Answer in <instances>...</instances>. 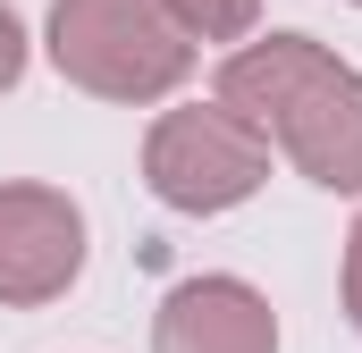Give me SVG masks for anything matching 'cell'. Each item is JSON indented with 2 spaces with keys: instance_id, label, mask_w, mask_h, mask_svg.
<instances>
[{
  "instance_id": "7",
  "label": "cell",
  "mask_w": 362,
  "mask_h": 353,
  "mask_svg": "<svg viewBox=\"0 0 362 353\" xmlns=\"http://www.w3.org/2000/svg\"><path fill=\"white\" fill-rule=\"evenodd\" d=\"M17 76H25V25H17V17L0 8V92L17 85Z\"/></svg>"
},
{
  "instance_id": "8",
  "label": "cell",
  "mask_w": 362,
  "mask_h": 353,
  "mask_svg": "<svg viewBox=\"0 0 362 353\" xmlns=\"http://www.w3.org/2000/svg\"><path fill=\"white\" fill-rule=\"evenodd\" d=\"M346 320L362 328V219H354V236H346Z\"/></svg>"
},
{
  "instance_id": "1",
  "label": "cell",
  "mask_w": 362,
  "mask_h": 353,
  "mask_svg": "<svg viewBox=\"0 0 362 353\" xmlns=\"http://www.w3.org/2000/svg\"><path fill=\"white\" fill-rule=\"evenodd\" d=\"M219 101L253 118L295 169L329 193H362V68L312 34H245L219 59Z\"/></svg>"
},
{
  "instance_id": "6",
  "label": "cell",
  "mask_w": 362,
  "mask_h": 353,
  "mask_svg": "<svg viewBox=\"0 0 362 353\" xmlns=\"http://www.w3.org/2000/svg\"><path fill=\"white\" fill-rule=\"evenodd\" d=\"M169 17L185 25V42H245L262 25V0H169Z\"/></svg>"
},
{
  "instance_id": "3",
  "label": "cell",
  "mask_w": 362,
  "mask_h": 353,
  "mask_svg": "<svg viewBox=\"0 0 362 353\" xmlns=\"http://www.w3.org/2000/svg\"><path fill=\"white\" fill-rule=\"evenodd\" d=\"M144 185L185 219H219L270 185V135L253 118H236L228 101L160 109L144 135Z\"/></svg>"
},
{
  "instance_id": "2",
  "label": "cell",
  "mask_w": 362,
  "mask_h": 353,
  "mask_svg": "<svg viewBox=\"0 0 362 353\" xmlns=\"http://www.w3.org/2000/svg\"><path fill=\"white\" fill-rule=\"evenodd\" d=\"M51 68L93 101H169L194 76V42L169 0H51Z\"/></svg>"
},
{
  "instance_id": "9",
  "label": "cell",
  "mask_w": 362,
  "mask_h": 353,
  "mask_svg": "<svg viewBox=\"0 0 362 353\" xmlns=\"http://www.w3.org/2000/svg\"><path fill=\"white\" fill-rule=\"evenodd\" d=\"M354 8H362V0H354Z\"/></svg>"
},
{
  "instance_id": "5",
  "label": "cell",
  "mask_w": 362,
  "mask_h": 353,
  "mask_svg": "<svg viewBox=\"0 0 362 353\" xmlns=\"http://www.w3.org/2000/svg\"><path fill=\"white\" fill-rule=\"evenodd\" d=\"M152 353H278V311L245 277H185L160 294Z\"/></svg>"
},
{
  "instance_id": "4",
  "label": "cell",
  "mask_w": 362,
  "mask_h": 353,
  "mask_svg": "<svg viewBox=\"0 0 362 353\" xmlns=\"http://www.w3.org/2000/svg\"><path fill=\"white\" fill-rule=\"evenodd\" d=\"M85 269V210L59 185H0V311H42Z\"/></svg>"
}]
</instances>
